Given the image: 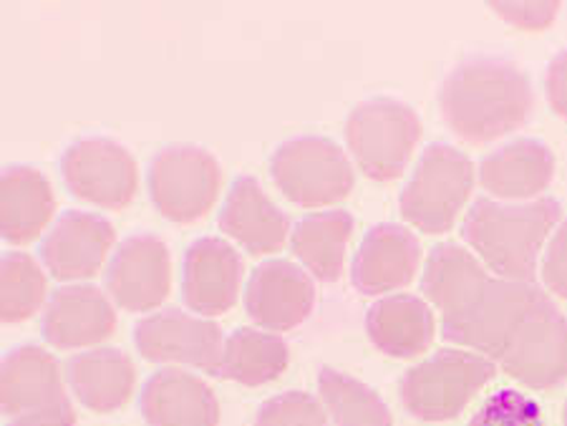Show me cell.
<instances>
[{
  "instance_id": "obj_18",
  "label": "cell",
  "mask_w": 567,
  "mask_h": 426,
  "mask_svg": "<svg viewBox=\"0 0 567 426\" xmlns=\"http://www.w3.org/2000/svg\"><path fill=\"white\" fill-rule=\"evenodd\" d=\"M219 230L243 245L250 256L278 252L288 240L290 217L272 205L260 183L250 175L235 177L219 210Z\"/></svg>"
},
{
  "instance_id": "obj_23",
  "label": "cell",
  "mask_w": 567,
  "mask_h": 426,
  "mask_svg": "<svg viewBox=\"0 0 567 426\" xmlns=\"http://www.w3.org/2000/svg\"><path fill=\"white\" fill-rule=\"evenodd\" d=\"M66 378L73 394L86 409L112 414L132 398L136 368L124 351L91 349L69 361Z\"/></svg>"
},
{
  "instance_id": "obj_21",
  "label": "cell",
  "mask_w": 567,
  "mask_h": 426,
  "mask_svg": "<svg viewBox=\"0 0 567 426\" xmlns=\"http://www.w3.org/2000/svg\"><path fill=\"white\" fill-rule=\"evenodd\" d=\"M555 177V154L539 139L502 144L480 165V183L487 193L505 199H529L547 189Z\"/></svg>"
},
{
  "instance_id": "obj_24",
  "label": "cell",
  "mask_w": 567,
  "mask_h": 426,
  "mask_svg": "<svg viewBox=\"0 0 567 426\" xmlns=\"http://www.w3.org/2000/svg\"><path fill=\"white\" fill-rule=\"evenodd\" d=\"M434 313L416 295L399 293L373 303L365 331L373 346L393 359H414L434 341Z\"/></svg>"
},
{
  "instance_id": "obj_12",
  "label": "cell",
  "mask_w": 567,
  "mask_h": 426,
  "mask_svg": "<svg viewBox=\"0 0 567 426\" xmlns=\"http://www.w3.org/2000/svg\"><path fill=\"white\" fill-rule=\"evenodd\" d=\"M172 288V258L167 242L140 232L118 245L106 268V290L124 311L144 313L167 301Z\"/></svg>"
},
{
  "instance_id": "obj_8",
  "label": "cell",
  "mask_w": 567,
  "mask_h": 426,
  "mask_svg": "<svg viewBox=\"0 0 567 426\" xmlns=\"http://www.w3.org/2000/svg\"><path fill=\"white\" fill-rule=\"evenodd\" d=\"M272 183L298 207L341 202L351 195L355 175L333 139L296 137L282 142L270 159Z\"/></svg>"
},
{
  "instance_id": "obj_4",
  "label": "cell",
  "mask_w": 567,
  "mask_h": 426,
  "mask_svg": "<svg viewBox=\"0 0 567 426\" xmlns=\"http://www.w3.org/2000/svg\"><path fill=\"white\" fill-rule=\"evenodd\" d=\"M474 189V165L464 152L434 142L419 157L414 175L401 189L399 210L409 225L426 235L452 230Z\"/></svg>"
},
{
  "instance_id": "obj_2",
  "label": "cell",
  "mask_w": 567,
  "mask_h": 426,
  "mask_svg": "<svg viewBox=\"0 0 567 426\" xmlns=\"http://www.w3.org/2000/svg\"><path fill=\"white\" fill-rule=\"evenodd\" d=\"M560 217L563 205L555 197H539L527 205H502L482 197L466 212L462 235L497 276L535 283L539 248Z\"/></svg>"
},
{
  "instance_id": "obj_27",
  "label": "cell",
  "mask_w": 567,
  "mask_h": 426,
  "mask_svg": "<svg viewBox=\"0 0 567 426\" xmlns=\"http://www.w3.org/2000/svg\"><path fill=\"white\" fill-rule=\"evenodd\" d=\"M318 392L336 426H393L389 406L359 378L323 366L318 371Z\"/></svg>"
},
{
  "instance_id": "obj_28",
  "label": "cell",
  "mask_w": 567,
  "mask_h": 426,
  "mask_svg": "<svg viewBox=\"0 0 567 426\" xmlns=\"http://www.w3.org/2000/svg\"><path fill=\"white\" fill-rule=\"evenodd\" d=\"M45 276L29 252H3L0 258V319L3 323L29 321L45 301Z\"/></svg>"
},
{
  "instance_id": "obj_32",
  "label": "cell",
  "mask_w": 567,
  "mask_h": 426,
  "mask_svg": "<svg viewBox=\"0 0 567 426\" xmlns=\"http://www.w3.org/2000/svg\"><path fill=\"white\" fill-rule=\"evenodd\" d=\"M545 285L567 301V220L557 228L543 260Z\"/></svg>"
},
{
  "instance_id": "obj_20",
  "label": "cell",
  "mask_w": 567,
  "mask_h": 426,
  "mask_svg": "<svg viewBox=\"0 0 567 426\" xmlns=\"http://www.w3.org/2000/svg\"><path fill=\"white\" fill-rule=\"evenodd\" d=\"M140 409L150 426H217L219 404L203 378L162 368L144 381Z\"/></svg>"
},
{
  "instance_id": "obj_35",
  "label": "cell",
  "mask_w": 567,
  "mask_h": 426,
  "mask_svg": "<svg viewBox=\"0 0 567 426\" xmlns=\"http://www.w3.org/2000/svg\"><path fill=\"white\" fill-rule=\"evenodd\" d=\"M563 422H565V426H567V404H565V412H563Z\"/></svg>"
},
{
  "instance_id": "obj_25",
  "label": "cell",
  "mask_w": 567,
  "mask_h": 426,
  "mask_svg": "<svg viewBox=\"0 0 567 426\" xmlns=\"http://www.w3.org/2000/svg\"><path fill=\"white\" fill-rule=\"evenodd\" d=\"M355 220L346 210H328L303 217L290 238V250L320 283H336L343 273L346 248Z\"/></svg>"
},
{
  "instance_id": "obj_34",
  "label": "cell",
  "mask_w": 567,
  "mask_h": 426,
  "mask_svg": "<svg viewBox=\"0 0 567 426\" xmlns=\"http://www.w3.org/2000/svg\"><path fill=\"white\" fill-rule=\"evenodd\" d=\"M8 426H76V416H73L71 404H66V406H56V409L21 414L16 416Z\"/></svg>"
},
{
  "instance_id": "obj_26",
  "label": "cell",
  "mask_w": 567,
  "mask_h": 426,
  "mask_svg": "<svg viewBox=\"0 0 567 426\" xmlns=\"http://www.w3.org/2000/svg\"><path fill=\"white\" fill-rule=\"evenodd\" d=\"M288 364L290 351L278 335L255 329H237L225 341L219 378L258 388L286 374Z\"/></svg>"
},
{
  "instance_id": "obj_19",
  "label": "cell",
  "mask_w": 567,
  "mask_h": 426,
  "mask_svg": "<svg viewBox=\"0 0 567 426\" xmlns=\"http://www.w3.org/2000/svg\"><path fill=\"white\" fill-rule=\"evenodd\" d=\"M59 361L33 343L13 349L0 364V409L8 416L66 406Z\"/></svg>"
},
{
  "instance_id": "obj_11",
  "label": "cell",
  "mask_w": 567,
  "mask_h": 426,
  "mask_svg": "<svg viewBox=\"0 0 567 426\" xmlns=\"http://www.w3.org/2000/svg\"><path fill=\"white\" fill-rule=\"evenodd\" d=\"M134 343L152 364L195 366L219 376L225 341L215 321L195 319L179 308H164L136 323Z\"/></svg>"
},
{
  "instance_id": "obj_14",
  "label": "cell",
  "mask_w": 567,
  "mask_h": 426,
  "mask_svg": "<svg viewBox=\"0 0 567 426\" xmlns=\"http://www.w3.org/2000/svg\"><path fill=\"white\" fill-rule=\"evenodd\" d=\"M316 285L306 270L288 260H268L252 270L245 288V311L252 323L286 333L313 313Z\"/></svg>"
},
{
  "instance_id": "obj_13",
  "label": "cell",
  "mask_w": 567,
  "mask_h": 426,
  "mask_svg": "<svg viewBox=\"0 0 567 426\" xmlns=\"http://www.w3.org/2000/svg\"><path fill=\"white\" fill-rule=\"evenodd\" d=\"M243 258L219 238H199L182 262V301L205 319L233 311L243 285Z\"/></svg>"
},
{
  "instance_id": "obj_3",
  "label": "cell",
  "mask_w": 567,
  "mask_h": 426,
  "mask_svg": "<svg viewBox=\"0 0 567 426\" xmlns=\"http://www.w3.org/2000/svg\"><path fill=\"white\" fill-rule=\"evenodd\" d=\"M419 139V114L391 96L365 98L346 120V142L355 165L377 183H391L404 175Z\"/></svg>"
},
{
  "instance_id": "obj_29",
  "label": "cell",
  "mask_w": 567,
  "mask_h": 426,
  "mask_svg": "<svg viewBox=\"0 0 567 426\" xmlns=\"http://www.w3.org/2000/svg\"><path fill=\"white\" fill-rule=\"evenodd\" d=\"M255 426H328L326 412L306 392H286L265 402L255 414Z\"/></svg>"
},
{
  "instance_id": "obj_30",
  "label": "cell",
  "mask_w": 567,
  "mask_h": 426,
  "mask_svg": "<svg viewBox=\"0 0 567 426\" xmlns=\"http://www.w3.org/2000/svg\"><path fill=\"white\" fill-rule=\"evenodd\" d=\"M470 426H545L539 406L515 388H502L484 402Z\"/></svg>"
},
{
  "instance_id": "obj_16",
  "label": "cell",
  "mask_w": 567,
  "mask_h": 426,
  "mask_svg": "<svg viewBox=\"0 0 567 426\" xmlns=\"http://www.w3.org/2000/svg\"><path fill=\"white\" fill-rule=\"evenodd\" d=\"M116 329L114 305L96 285H63L43 311V339L61 351L96 346Z\"/></svg>"
},
{
  "instance_id": "obj_31",
  "label": "cell",
  "mask_w": 567,
  "mask_h": 426,
  "mask_svg": "<svg viewBox=\"0 0 567 426\" xmlns=\"http://www.w3.org/2000/svg\"><path fill=\"white\" fill-rule=\"evenodd\" d=\"M492 8L517 29L539 31L553 23V18L560 11V3H502V0H495Z\"/></svg>"
},
{
  "instance_id": "obj_1",
  "label": "cell",
  "mask_w": 567,
  "mask_h": 426,
  "mask_svg": "<svg viewBox=\"0 0 567 426\" xmlns=\"http://www.w3.org/2000/svg\"><path fill=\"white\" fill-rule=\"evenodd\" d=\"M533 84L507 59L462 61L439 89V108L456 137L487 144L519 129L533 114Z\"/></svg>"
},
{
  "instance_id": "obj_6",
  "label": "cell",
  "mask_w": 567,
  "mask_h": 426,
  "mask_svg": "<svg viewBox=\"0 0 567 426\" xmlns=\"http://www.w3.org/2000/svg\"><path fill=\"white\" fill-rule=\"evenodd\" d=\"M223 185V169L213 152L197 144H169L146 169V187L157 212L177 225L203 220L213 210Z\"/></svg>"
},
{
  "instance_id": "obj_10",
  "label": "cell",
  "mask_w": 567,
  "mask_h": 426,
  "mask_svg": "<svg viewBox=\"0 0 567 426\" xmlns=\"http://www.w3.org/2000/svg\"><path fill=\"white\" fill-rule=\"evenodd\" d=\"M61 175L73 197L104 210H124L140 187L132 152L109 137L73 142L61 157Z\"/></svg>"
},
{
  "instance_id": "obj_22",
  "label": "cell",
  "mask_w": 567,
  "mask_h": 426,
  "mask_svg": "<svg viewBox=\"0 0 567 426\" xmlns=\"http://www.w3.org/2000/svg\"><path fill=\"white\" fill-rule=\"evenodd\" d=\"M56 210L51 183L43 172L11 165L0 175V235L13 245L39 238Z\"/></svg>"
},
{
  "instance_id": "obj_15",
  "label": "cell",
  "mask_w": 567,
  "mask_h": 426,
  "mask_svg": "<svg viewBox=\"0 0 567 426\" xmlns=\"http://www.w3.org/2000/svg\"><path fill=\"white\" fill-rule=\"evenodd\" d=\"M116 240L114 225L96 212L69 210L41 242V260L56 280H84L102 270Z\"/></svg>"
},
{
  "instance_id": "obj_17",
  "label": "cell",
  "mask_w": 567,
  "mask_h": 426,
  "mask_svg": "<svg viewBox=\"0 0 567 426\" xmlns=\"http://www.w3.org/2000/svg\"><path fill=\"white\" fill-rule=\"evenodd\" d=\"M422 260L416 235L401 225H377L365 232L351 266V283L361 295H381L409 285Z\"/></svg>"
},
{
  "instance_id": "obj_5",
  "label": "cell",
  "mask_w": 567,
  "mask_h": 426,
  "mask_svg": "<svg viewBox=\"0 0 567 426\" xmlns=\"http://www.w3.org/2000/svg\"><path fill=\"white\" fill-rule=\"evenodd\" d=\"M495 376V361L477 353L446 349L406 371V376L401 378V402L416 419L446 422L460 416L464 406Z\"/></svg>"
},
{
  "instance_id": "obj_7",
  "label": "cell",
  "mask_w": 567,
  "mask_h": 426,
  "mask_svg": "<svg viewBox=\"0 0 567 426\" xmlns=\"http://www.w3.org/2000/svg\"><path fill=\"white\" fill-rule=\"evenodd\" d=\"M543 295L545 290L537 283L484 278L462 305L444 315V339L477 349L487 353L489 361H497L509 331Z\"/></svg>"
},
{
  "instance_id": "obj_9",
  "label": "cell",
  "mask_w": 567,
  "mask_h": 426,
  "mask_svg": "<svg viewBox=\"0 0 567 426\" xmlns=\"http://www.w3.org/2000/svg\"><path fill=\"white\" fill-rule=\"evenodd\" d=\"M497 364L529 388H553L567 378V319L543 295L509 331Z\"/></svg>"
},
{
  "instance_id": "obj_33",
  "label": "cell",
  "mask_w": 567,
  "mask_h": 426,
  "mask_svg": "<svg viewBox=\"0 0 567 426\" xmlns=\"http://www.w3.org/2000/svg\"><path fill=\"white\" fill-rule=\"evenodd\" d=\"M545 92L557 114L567 120V51H560L547 66Z\"/></svg>"
}]
</instances>
